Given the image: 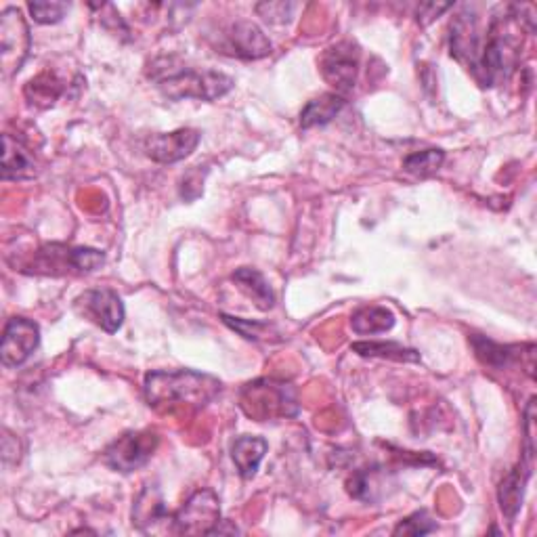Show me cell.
I'll list each match as a JSON object with an SVG mask.
<instances>
[{
  "instance_id": "11",
  "label": "cell",
  "mask_w": 537,
  "mask_h": 537,
  "mask_svg": "<svg viewBox=\"0 0 537 537\" xmlns=\"http://www.w3.org/2000/svg\"><path fill=\"white\" fill-rule=\"evenodd\" d=\"M200 139L202 133L196 131V128H179L175 133H158L147 137L143 143V152L154 162L175 164L196 152Z\"/></svg>"
},
{
  "instance_id": "17",
  "label": "cell",
  "mask_w": 537,
  "mask_h": 537,
  "mask_svg": "<svg viewBox=\"0 0 537 537\" xmlns=\"http://www.w3.org/2000/svg\"><path fill=\"white\" fill-rule=\"evenodd\" d=\"M231 279L238 288L252 300V303L259 307L261 311H269L275 305V294L271 286L267 284V279L263 277L261 271H256L252 267H240L231 275Z\"/></svg>"
},
{
  "instance_id": "24",
  "label": "cell",
  "mask_w": 537,
  "mask_h": 537,
  "mask_svg": "<svg viewBox=\"0 0 537 537\" xmlns=\"http://www.w3.org/2000/svg\"><path fill=\"white\" fill-rule=\"evenodd\" d=\"M221 317H223V321L231 330H235L240 336H244L248 340H263V338H269L271 334L277 336L273 326L263 324V321H250V319L231 317V315H221Z\"/></svg>"
},
{
  "instance_id": "28",
  "label": "cell",
  "mask_w": 537,
  "mask_h": 537,
  "mask_svg": "<svg viewBox=\"0 0 537 537\" xmlns=\"http://www.w3.org/2000/svg\"><path fill=\"white\" fill-rule=\"evenodd\" d=\"M202 183H204V177H202V170L200 168H193L191 170V173H187L185 175V179L181 181V196L183 198H187L189 196V189L191 187H196V191L200 193V196H202Z\"/></svg>"
},
{
  "instance_id": "6",
  "label": "cell",
  "mask_w": 537,
  "mask_h": 537,
  "mask_svg": "<svg viewBox=\"0 0 537 537\" xmlns=\"http://www.w3.org/2000/svg\"><path fill=\"white\" fill-rule=\"evenodd\" d=\"M221 523V506L217 493L200 489L175 512V533L212 535Z\"/></svg>"
},
{
  "instance_id": "12",
  "label": "cell",
  "mask_w": 537,
  "mask_h": 537,
  "mask_svg": "<svg viewBox=\"0 0 537 537\" xmlns=\"http://www.w3.org/2000/svg\"><path fill=\"white\" fill-rule=\"evenodd\" d=\"M133 525L143 533L175 531V514L166 510L162 493L156 485H147L135 502Z\"/></svg>"
},
{
  "instance_id": "15",
  "label": "cell",
  "mask_w": 537,
  "mask_h": 537,
  "mask_svg": "<svg viewBox=\"0 0 537 537\" xmlns=\"http://www.w3.org/2000/svg\"><path fill=\"white\" fill-rule=\"evenodd\" d=\"M36 175V162L19 139L3 135V179L26 181Z\"/></svg>"
},
{
  "instance_id": "21",
  "label": "cell",
  "mask_w": 537,
  "mask_h": 537,
  "mask_svg": "<svg viewBox=\"0 0 537 537\" xmlns=\"http://www.w3.org/2000/svg\"><path fill=\"white\" fill-rule=\"evenodd\" d=\"M353 351L361 357H378V359H391L399 363H418L420 353L414 349H407L399 342H355Z\"/></svg>"
},
{
  "instance_id": "4",
  "label": "cell",
  "mask_w": 537,
  "mask_h": 537,
  "mask_svg": "<svg viewBox=\"0 0 537 537\" xmlns=\"http://www.w3.org/2000/svg\"><path fill=\"white\" fill-rule=\"evenodd\" d=\"M158 443L160 437L152 431L124 433L105 449L103 460L112 470L128 475V472H133L152 460L154 451L158 449Z\"/></svg>"
},
{
  "instance_id": "2",
  "label": "cell",
  "mask_w": 537,
  "mask_h": 537,
  "mask_svg": "<svg viewBox=\"0 0 537 537\" xmlns=\"http://www.w3.org/2000/svg\"><path fill=\"white\" fill-rule=\"evenodd\" d=\"M152 78L166 99H202L214 101L225 97L233 89V78L217 70H196L177 66L173 59L154 63Z\"/></svg>"
},
{
  "instance_id": "14",
  "label": "cell",
  "mask_w": 537,
  "mask_h": 537,
  "mask_svg": "<svg viewBox=\"0 0 537 537\" xmlns=\"http://www.w3.org/2000/svg\"><path fill=\"white\" fill-rule=\"evenodd\" d=\"M531 472H533V464L521 460L519 466L512 468L498 487V502L508 523H514L517 514L521 512V506L525 500V487L531 479Z\"/></svg>"
},
{
  "instance_id": "9",
  "label": "cell",
  "mask_w": 537,
  "mask_h": 537,
  "mask_svg": "<svg viewBox=\"0 0 537 537\" xmlns=\"http://www.w3.org/2000/svg\"><path fill=\"white\" fill-rule=\"evenodd\" d=\"M40 328L36 321L28 317H11L3 332V347H0V359L7 368H19L24 365L32 353L38 349Z\"/></svg>"
},
{
  "instance_id": "26",
  "label": "cell",
  "mask_w": 537,
  "mask_h": 537,
  "mask_svg": "<svg viewBox=\"0 0 537 537\" xmlns=\"http://www.w3.org/2000/svg\"><path fill=\"white\" fill-rule=\"evenodd\" d=\"M296 5L292 3H261L256 5V13L265 17L269 24H288Z\"/></svg>"
},
{
  "instance_id": "18",
  "label": "cell",
  "mask_w": 537,
  "mask_h": 537,
  "mask_svg": "<svg viewBox=\"0 0 537 537\" xmlns=\"http://www.w3.org/2000/svg\"><path fill=\"white\" fill-rule=\"evenodd\" d=\"M347 105V99L340 97L336 93H326L305 105V110L300 112V126L303 128H313V126H324L332 122L342 107Z\"/></svg>"
},
{
  "instance_id": "5",
  "label": "cell",
  "mask_w": 537,
  "mask_h": 537,
  "mask_svg": "<svg viewBox=\"0 0 537 537\" xmlns=\"http://www.w3.org/2000/svg\"><path fill=\"white\" fill-rule=\"evenodd\" d=\"M244 395H250V399L244 397V405L252 403V410H248L250 416L259 418V422L269 418H290L298 412V403L294 397V391L288 384L273 382V380H261L248 384Z\"/></svg>"
},
{
  "instance_id": "3",
  "label": "cell",
  "mask_w": 537,
  "mask_h": 537,
  "mask_svg": "<svg viewBox=\"0 0 537 537\" xmlns=\"http://www.w3.org/2000/svg\"><path fill=\"white\" fill-rule=\"evenodd\" d=\"M105 263V254L95 248H68L61 244L42 246L36 252V261L30 267L34 273L63 275L68 271L91 273Z\"/></svg>"
},
{
  "instance_id": "7",
  "label": "cell",
  "mask_w": 537,
  "mask_h": 537,
  "mask_svg": "<svg viewBox=\"0 0 537 537\" xmlns=\"http://www.w3.org/2000/svg\"><path fill=\"white\" fill-rule=\"evenodd\" d=\"M30 53V30L19 9L9 7L0 15V63L5 76L21 70Z\"/></svg>"
},
{
  "instance_id": "8",
  "label": "cell",
  "mask_w": 537,
  "mask_h": 537,
  "mask_svg": "<svg viewBox=\"0 0 537 537\" xmlns=\"http://www.w3.org/2000/svg\"><path fill=\"white\" fill-rule=\"evenodd\" d=\"M76 311L107 334H116L124 324L122 298L110 288L87 290L80 294L76 298Z\"/></svg>"
},
{
  "instance_id": "23",
  "label": "cell",
  "mask_w": 537,
  "mask_h": 537,
  "mask_svg": "<svg viewBox=\"0 0 537 537\" xmlns=\"http://www.w3.org/2000/svg\"><path fill=\"white\" fill-rule=\"evenodd\" d=\"M28 9L36 24L49 26V24H57V21L66 17V13L70 11V5L61 3V0H34V3L28 5Z\"/></svg>"
},
{
  "instance_id": "10",
  "label": "cell",
  "mask_w": 537,
  "mask_h": 537,
  "mask_svg": "<svg viewBox=\"0 0 537 537\" xmlns=\"http://www.w3.org/2000/svg\"><path fill=\"white\" fill-rule=\"evenodd\" d=\"M319 68L338 93H349L357 82L359 49L353 42H338L321 57Z\"/></svg>"
},
{
  "instance_id": "20",
  "label": "cell",
  "mask_w": 537,
  "mask_h": 537,
  "mask_svg": "<svg viewBox=\"0 0 537 537\" xmlns=\"http://www.w3.org/2000/svg\"><path fill=\"white\" fill-rule=\"evenodd\" d=\"M395 326V315L386 307H363L353 313L351 328L361 336L384 334Z\"/></svg>"
},
{
  "instance_id": "19",
  "label": "cell",
  "mask_w": 537,
  "mask_h": 537,
  "mask_svg": "<svg viewBox=\"0 0 537 537\" xmlns=\"http://www.w3.org/2000/svg\"><path fill=\"white\" fill-rule=\"evenodd\" d=\"M472 347H475L477 357L493 370L510 368L512 361H517V359H521L525 355L523 353L525 347H504V345H498V342H491V340H487L483 336H472ZM531 347L533 345H529L527 351Z\"/></svg>"
},
{
  "instance_id": "13",
  "label": "cell",
  "mask_w": 537,
  "mask_h": 537,
  "mask_svg": "<svg viewBox=\"0 0 537 537\" xmlns=\"http://www.w3.org/2000/svg\"><path fill=\"white\" fill-rule=\"evenodd\" d=\"M227 45L242 59H263L271 53V40L252 21H235L227 32Z\"/></svg>"
},
{
  "instance_id": "16",
  "label": "cell",
  "mask_w": 537,
  "mask_h": 537,
  "mask_svg": "<svg viewBox=\"0 0 537 537\" xmlns=\"http://www.w3.org/2000/svg\"><path fill=\"white\" fill-rule=\"evenodd\" d=\"M269 449V443L263 437H238L231 445V458L235 468H238L240 475L244 479H252L256 475V470H259L265 454Z\"/></svg>"
},
{
  "instance_id": "1",
  "label": "cell",
  "mask_w": 537,
  "mask_h": 537,
  "mask_svg": "<svg viewBox=\"0 0 537 537\" xmlns=\"http://www.w3.org/2000/svg\"><path fill=\"white\" fill-rule=\"evenodd\" d=\"M143 389L147 403L160 412L200 410L219 395L221 382L193 370H158L145 376Z\"/></svg>"
},
{
  "instance_id": "27",
  "label": "cell",
  "mask_w": 537,
  "mask_h": 537,
  "mask_svg": "<svg viewBox=\"0 0 537 537\" xmlns=\"http://www.w3.org/2000/svg\"><path fill=\"white\" fill-rule=\"evenodd\" d=\"M3 458H5V464H15L21 458L19 441L9 431H5V437H3Z\"/></svg>"
},
{
  "instance_id": "22",
  "label": "cell",
  "mask_w": 537,
  "mask_h": 537,
  "mask_svg": "<svg viewBox=\"0 0 537 537\" xmlns=\"http://www.w3.org/2000/svg\"><path fill=\"white\" fill-rule=\"evenodd\" d=\"M443 160H445V154L441 152V149H424V152L407 156L403 160V168L414 177L426 179L437 173V170L443 166Z\"/></svg>"
},
{
  "instance_id": "25",
  "label": "cell",
  "mask_w": 537,
  "mask_h": 537,
  "mask_svg": "<svg viewBox=\"0 0 537 537\" xmlns=\"http://www.w3.org/2000/svg\"><path fill=\"white\" fill-rule=\"evenodd\" d=\"M437 529V523L428 519L426 512H416L412 514V517H407L405 521H401L397 527H395V535H426V533H433Z\"/></svg>"
}]
</instances>
